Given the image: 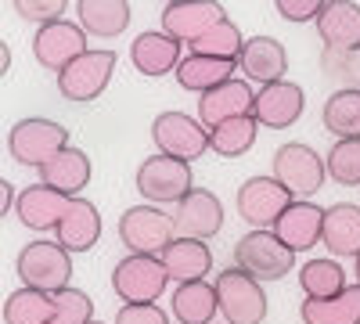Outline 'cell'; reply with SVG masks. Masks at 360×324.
Returning <instances> with one entry per match:
<instances>
[{
	"label": "cell",
	"instance_id": "30bf717a",
	"mask_svg": "<svg viewBox=\"0 0 360 324\" xmlns=\"http://www.w3.org/2000/svg\"><path fill=\"white\" fill-rule=\"evenodd\" d=\"M137 191L152 205H176L195 191L191 166L169 159V155H152L137 166Z\"/></svg>",
	"mask_w": 360,
	"mask_h": 324
},
{
	"label": "cell",
	"instance_id": "484cf974",
	"mask_svg": "<svg viewBox=\"0 0 360 324\" xmlns=\"http://www.w3.org/2000/svg\"><path fill=\"white\" fill-rule=\"evenodd\" d=\"M173 317L180 324H213V317L220 313V299H217V285L209 281H188L173 288Z\"/></svg>",
	"mask_w": 360,
	"mask_h": 324
},
{
	"label": "cell",
	"instance_id": "7402d4cb",
	"mask_svg": "<svg viewBox=\"0 0 360 324\" xmlns=\"http://www.w3.org/2000/svg\"><path fill=\"white\" fill-rule=\"evenodd\" d=\"M317 37L332 51L360 47V4H353V0H328L317 15Z\"/></svg>",
	"mask_w": 360,
	"mask_h": 324
},
{
	"label": "cell",
	"instance_id": "836d02e7",
	"mask_svg": "<svg viewBox=\"0 0 360 324\" xmlns=\"http://www.w3.org/2000/svg\"><path fill=\"white\" fill-rule=\"evenodd\" d=\"M242 51H245V37H242V29H238L231 18H224L220 25L209 29L198 44H191V54L220 58V62H234V65H238V58H242Z\"/></svg>",
	"mask_w": 360,
	"mask_h": 324
},
{
	"label": "cell",
	"instance_id": "83f0119b",
	"mask_svg": "<svg viewBox=\"0 0 360 324\" xmlns=\"http://www.w3.org/2000/svg\"><path fill=\"white\" fill-rule=\"evenodd\" d=\"M79 25L86 29L90 37L112 40L130 25V4L127 0H79L76 4Z\"/></svg>",
	"mask_w": 360,
	"mask_h": 324
},
{
	"label": "cell",
	"instance_id": "f35d334b",
	"mask_svg": "<svg viewBox=\"0 0 360 324\" xmlns=\"http://www.w3.org/2000/svg\"><path fill=\"white\" fill-rule=\"evenodd\" d=\"M112 324H169V320L159 303H141V306H119Z\"/></svg>",
	"mask_w": 360,
	"mask_h": 324
},
{
	"label": "cell",
	"instance_id": "8992f818",
	"mask_svg": "<svg viewBox=\"0 0 360 324\" xmlns=\"http://www.w3.org/2000/svg\"><path fill=\"white\" fill-rule=\"evenodd\" d=\"M274 181H281L295 198L310 202L321 188H324V176H328V162L303 141H288L274 152Z\"/></svg>",
	"mask_w": 360,
	"mask_h": 324
},
{
	"label": "cell",
	"instance_id": "6da1fadb",
	"mask_svg": "<svg viewBox=\"0 0 360 324\" xmlns=\"http://www.w3.org/2000/svg\"><path fill=\"white\" fill-rule=\"evenodd\" d=\"M18 278L25 288H37V292H47V296H58V292L69 288V278H72V252H65L58 242H29L22 245L18 259Z\"/></svg>",
	"mask_w": 360,
	"mask_h": 324
},
{
	"label": "cell",
	"instance_id": "7c38bea8",
	"mask_svg": "<svg viewBox=\"0 0 360 324\" xmlns=\"http://www.w3.org/2000/svg\"><path fill=\"white\" fill-rule=\"evenodd\" d=\"M86 29L79 22H51V25H40L37 29V37H33V54H37V62L51 72L62 76L72 62H79V58L86 54Z\"/></svg>",
	"mask_w": 360,
	"mask_h": 324
},
{
	"label": "cell",
	"instance_id": "d590c367",
	"mask_svg": "<svg viewBox=\"0 0 360 324\" xmlns=\"http://www.w3.org/2000/svg\"><path fill=\"white\" fill-rule=\"evenodd\" d=\"M328 176L342 188H360V141H335L324 155Z\"/></svg>",
	"mask_w": 360,
	"mask_h": 324
},
{
	"label": "cell",
	"instance_id": "4dcf8cb0",
	"mask_svg": "<svg viewBox=\"0 0 360 324\" xmlns=\"http://www.w3.org/2000/svg\"><path fill=\"white\" fill-rule=\"evenodd\" d=\"M299 285H303L307 299H332V296L349 288L339 259H310L307 267L299 271Z\"/></svg>",
	"mask_w": 360,
	"mask_h": 324
},
{
	"label": "cell",
	"instance_id": "cb8c5ba5",
	"mask_svg": "<svg viewBox=\"0 0 360 324\" xmlns=\"http://www.w3.org/2000/svg\"><path fill=\"white\" fill-rule=\"evenodd\" d=\"M159 259H162L169 281H176V285L205 281V274L213 271V252H209L205 242H195V238H176Z\"/></svg>",
	"mask_w": 360,
	"mask_h": 324
},
{
	"label": "cell",
	"instance_id": "277c9868",
	"mask_svg": "<svg viewBox=\"0 0 360 324\" xmlns=\"http://www.w3.org/2000/svg\"><path fill=\"white\" fill-rule=\"evenodd\" d=\"M234 263H238V271H245L249 278L263 285V281H281L295 267V252L274 231H249L234 245Z\"/></svg>",
	"mask_w": 360,
	"mask_h": 324
},
{
	"label": "cell",
	"instance_id": "8d00e7d4",
	"mask_svg": "<svg viewBox=\"0 0 360 324\" xmlns=\"http://www.w3.org/2000/svg\"><path fill=\"white\" fill-rule=\"evenodd\" d=\"M51 324H94V303L86 292L65 288L54 296V320Z\"/></svg>",
	"mask_w": 360,
	"mask_h": 324
},
{
	"label": "cell",
	"instance_id": "ac0fdd59",
	"mask_svg": "<svg viewBox=\"0 0 360 324\" xmlns=\"http://www.w3.org/2000/svg\"><path fill=\"white\" fill-rule=\"evenodd\" d=\"M274 234L292 252H307V249L321 245V238H324V209L314 202L295 198L288 205V213L274 223Z\"/></svg>",
	"mask_w": 360,
	"mask_h": 324
},
{
	"label": "cell",
	"instance_id": "e0dca14e",
	"mask_svg": "<svg viewBox=\"0 0 360 324\" xmlns=\"http://www.w3.org/2000/svg\"><path fill=\"white\" fill-rule=\"evenodd\" d=\"M69 202L62 191H54L47 184H29L18 191L15 202V216L22 220V227H33V231H58V223L65 220L69 213Z\"/></svg>",
	"mask_w": 360,
	"mask_h": 324
},
{
	"label": "cell",
	"instance_id": "f1b7e54d",
	"mask_svg": "<svg viewBox=\"0 0 360 324\" xmlns=\"http://www.w3.org/2000/svg\"><path fill=\"white\" fill-rule=\"evenodd\" d=\"M303 324H360V285H349L332 299H303Z\"/></svg>",
	"mask_w": 360,
	"mask_h": 324
},
{
	"label": "cell",
	"instance_id": "52a82bcc",
	"mask_svg": "<svg viewBox=\"0 0 360 324\" xmlns=\"http://www.w3.org/2000/svg\"><path fill=\"white\" fill-rule=\"evenodd\" d=\"M295 202V195L274 181V176H249V181L238 188V216L256 231H274V223L288 213V205Z\"/></svg>",
	"mask_w": 360,
	"mask_h": 324
},
{
	"label": "cell",
	"instance_id": "44dd1931",
	"mask_svg": "<svg viewBox=\"0 0 360 324\" xmlns=\"http://www.w3.org/2000/svg\"><path fill=\"white\" fill-rule=\"evenodd\" d=\"M101 238V216H98V205L86 202L83 195L69 202V213L65 220L58 223L54 231V242L62 245L65 252H90Z\"/></svg>",
	"mask_w": 360,
	"mask_h": 324
},
{
	"label": "cell",
	"instance_id": "9c48e42d",
	"mask_svg": "<svg viewBox=\"0 0 360 324\" xmlns=\"http://www.w3.org/2000/svg\"><path fill=\"white\" fill-rule=\"evenodd\" d=\"M115 72V51L112 47H98V51H86L79 62H72L62 76H58V94L65 101L86 105V101H98Z\"/></svg>",
	"mask_w": 360,
	"mask_h": 324
},
{
	"label": "cell",
	"instance_id": "5bb4252c",
	"mask_svg": "<svg viewBox=\"0 0 360 324\" xmlns=\"http://www.w3.org/2000/svg\"><path fill=\"white\" fill-rule=\"evenodd\" d=\"M173 227H176V238H195V242L217 238L220 227H224L220 198L205 188H195L184 202L173 205Z\"/></svg>",
	"mask_w": 360,
	"mask_h": 324
},
{
	"label": "cell",
	"instance_id": "ba28073f",
	"mask_svg": "<svg viewBox=\"0 0 360 324\" xmlns=\"http://www.w3.org/2000/svg\"><path fill=\"white\" fill-rule=\"evenodd\" d=\"M213 285H217L224 324H263V317H266V292H263V285L256 278L231 267V271L217 274Z\"/></svg>",
	"mask_w": 360,
	"mask_h": 324
},
{
	"label": "cell",
	"instance_id": "b9f144b4",
	"mask_svg": "<svg viewBox=\"0 0 360 324\" xmlns=\"http://www.w3.org/2000/svg\"><path fill=\"white\" fill-rule=\"evenodd\" d=\"M94 324H101V320H94Z\"/></svg>",
	"mask_w": 360,
	"mask_h": 324
},
{
	"label": "cell",
	"instance_id": "ffe728a7",
	"mask_svg": "<svg viewBox=\"0 0 360 324\" xmlns=\"http://www.w3.org/2000/svg\"><path fill=\"white\" fill-rule=\"evenodd\" d=\"M180 40L166 37L162 29H152V33H141L134 44H130V62L141 76H166V72H176L180 69Z\"/></svg>",
	"mask_w": 360,
	"mask_h": 324
},
{
	"label": "cell",
	"instance_id": "2e32d148",
	"mask_svg": "<svg viewBox=\"0 0 360 324\" xmlns=\"http://www.w3.org/2000/svg\"><path fill=\"white\" fill-rule=\"evenodd\" d=\"M256 94H252V83L249 79H231L224 86H217L213 94H205L198 101V119L205 130H217L231 119H242V115H252Z\"/></svg>",
	"mask_w": 360,
	"mask_h": 324
},
{
	"label": "cell",
	"instance_id": "4fadbf2b",
	"mask_svg": "<svg viewBox=\"0 0 360 324\" xmlns=\"http://www.w3.org/2000/svg\"><path fill=\"white\" fill-rule=\"evenodd\" d=\"M162 33L180 40V44H198L209 29L220 25L227 18V11L213 0H176V4H166L162 8Z\"/></svg>",
	"mask_w": 360,
	"mask_h": 324
},
{
	"label": "cell",
	"instance_id": "9a60e30c",
	"mask_svg": "<svg viewBox=\"0 0 360 324\" xmlns=\"http://www.w3.org/2000/svg\"><path fill=\"white\" fill-rule=\"evenodd\" d=\"M307 108V94L303 86L292 83V79H281V83H270V86H259L256 94V105H252V115L259 127H270V130H288L299 123V115Z\"/></svg>",
	"mask_w": 360,
	"mask_h": 324
},
{
	"label": "cell",
	"instance_id": "603a6c76",
	"mask_svg": "<svg viewBox=\"0 0 360 324\" xmlns=\"http://www.w3.org/2000/svg\"><path fill=\"white\" fill-rule=\"evenodd\" d=\"M321 245L332 256H360V205L353 202H335L324 209V238Z\"/></svg>",
	"mask_w": 360,
	"mask_h": 324
},
{
	"label": "cell",
	"instance_id": "1f68e13d",
	"mask_svg": "<svg viewBox=\"0 0 360 324\" xmlns=\"http://www.w3.org/2000/svg\"><path fill=\"white\" fill-rule=\"evenodd\" d=\"M256 134H259L256 115H242V119H231L217 130H209V148L220 159H242L245 152H252Z\"/></svg>",
	"mask_w": 360,
	"mask_h": 324
},
{
	"label": "cell",
	"instance_id": "74e56055",
	"mask_svg": "<svg viewBox=\"0 0 360 324\" xmlns=\"http://www.w3.org/2000/svg\"><path fill=\"white\" fill-rule=\"evenodd\" d=\"M15 11L29 22H40V25H51V22H62L65 15V0H15Z\"/></svg>",
	"mask_w": 360,
	"mask_h": 324
},
{
	"label": "cell",
	"instance_id": "f546056e",
	"mask_svg": "<svg viewBox=\"0 0 360 324\" xmlns=\"http://www.w3.org/2000/svg\"><path fill=\"white\" fill-rule=\"evenodd\" d=\"M321 119L335 141H360V91H335L324 101Z\"/></svg>",
	"mask_w": 360,
	"mask_h": 324
},
{
	"label": "cell",
	"instance_id": "60d3db41",
	"mask_svg": "<svg viewBox=\"0 0 360 324\" xmlns=\"http://www.w3.org/2000/svg\"><path fill=\"white\" fill-rule=\"evenodd\" d=\"M353 274H356V285H360V256H356V271Z\"/></svg>",
	"mask_w": 360,
	"mask_h": 324
},
{
	"label": "cell",
	"instance_id": "d6a6232c",
	"mask_svg": "<svg viewBox=\"0 0 360 324\" xmlns=\"http://www.w3.org/2000/svg\"><path fill=\"white\" fill-rule=\"evenodd\" d=\"M54 320V296L37 288H18L4 303V324H51Z\"/></svg>",
	"mask_w": 360,
	"mask_h": 324
},
{
	"label": "cell",
	"instance_id": "4316f807",
	"mask_svg": "<svg viewBox=\"0 0 360 324\" xmlns=\"http://www.w3.org/2000/svg\"><path fill=\"white\" fill-rule=\"evenodd\" d=\"M231 72H234V62H220V58H205V54H188L173 76L184 91L205 98V94H213L217 86L231 83L234 79Z\"/></svg>",
	"mask_w": 360,
	"mask_h": 324
},
{
	"label": "cell",
	"instance_id": "ab89813d",
	"mask_svg": "<svg viewBox=\"0 0 360 324\" xmlns=\"http://www.w3.org/2000/svg\"><path fill=\"white\" fill-rule=\"evenodd\" d=\"M278 15L281 18H288V22H317V15H321V0H278Z\"/></svg>",
	"mask_w": 360,
	"mask_h": 324
},
{
	"label": "cell",
	"instance_id": "5b68a950",
	"mask_svg": "<svg viewBox=\"0 0 360 324\" xmlns=\"http://www.w3.org/2000/svg\"><path fill=\"white\" fill-rule=\"evenodd\" d=\"M166 281H169V274L159 256H127L112 271V292L123 299V306L159 303L166 292Z\"/></svg>",
	"mask_w": 360,
	"mask_h": 324
},
{
	"label": "cell",
	"instance_id": "e575fe53",
	"mask_svg": "<svg viewBox=\"0 0 360 324\" xmlns=\"http://www.w3.org/2000/svg\"><path fill=\"white\" fill-rule=\"evenodd\" d=\"M321 72L339 83V91H360V47L353 51H321Z\"/></svg>",
	"mask_w": 360,
	"mask_h": 324
},
{
	"label": "cell",
	"instance_id": "d4e9b609",
	"mask_svg": "<svg viewBox=\"0 0 360 324\" xmlns=\"http://www.w3.org/2000/svg\"><path fill=\"white\" fill-rule=\"evenodd\" d=\"M40 176H44L40 184L62 191L65 198H79V191L90 184V155H86L83 148H72V144H69L62 155H54V159L40 169Z\"/></svg>",
	"mask_w": 360,
	"mask_h": 324
},
{
	"label": "cell",
	"instance_id": "7a4b0ae2",
	"mask_svg": "<svg viewBox=\"0 0 360 324\" xmlns=\"http://www.w3.org/2000/svg\"><path fill=\"white\" fill-rule=\"evenodd\" d=\"M69 148V130L54 119H18L8 134V152L18 166H33L44 169L54 155H62Z\"/></svg>",
	"mask_w": 360,
	"mask_h": 324
},
{
	"label": "cell",
	"instance_id": "8fae6325",
	"mask_svg": "<svg viewBox=\"0 0 360 324\" xmlns=\"http://www.w3.org/2000/svg\"><path fill=\"white\" fill-rule=\"evenodd\" d=\"M152 141L159 155H169L191 166L209 148V130L202 127V119H195L188 112H162L152 123Z\"/></svg>",
	"mask_w": 360,
	"mask_h": 324
},
{
	"label": "cell",
	"instance_id": "3957f363",
	"mask_svg": "<svg viewBox=\"0 0 360 324\" xmlns=\"http://www.w3.org/2000/svg\"><path fill=\"white\" fill-rule=\"evenodd\" d=\"M119 242L130 256H162L176 242L173 216H166L155 205H130L119 216Z\"/></svg>",
	"mask_w": 360,
	"mask_h": 324
},
{
	"label": "cell",
	"instance_id": "d6986e66",
	"mask_svg": "<svg viewBox=\"0 0 360 324\" xmlns=\"http://www.w3.org/2000/svg\"><path fill=\"white\" fill-rule=\"evenodd\" d=\"M238 69L245 72L249 83L270 86V83H281L288 72V54L285 44H278L274 37H252L245 40V51L238 58Z\"/></svg>",
	"mask_w": 360,
	"mask_h": 324
}]
</instances>
